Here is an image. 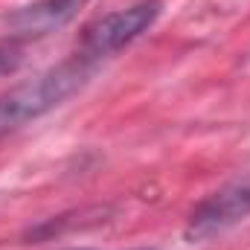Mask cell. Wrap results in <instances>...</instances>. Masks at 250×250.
<instances>
[{
	"instance_id": "obj_4",
	"label": "cell",
	"mask_w": 250,
	"mask_h": 250,
	"mask_svg": "<svg viewBox=\"0 0 250 250\" xmlns=\"http://www.w3.org/2000/svg\"><path fill=\"white\" fill-rule=\"evenodd\" d=\"M84 6L87 0H35L9 15V29L18 38H44L67 26Z\"/></svg>"
},
{
	"instance_id": "obj_5",
	"label": "cell",
	"mask_w": 250,
	"mask_h": 250,
	"mask_svg": "<svg viewBox=\"0 0 250 250\" xmlns=\"http://www.w3.org/2000/svg\"><path fill=\"white\" fill-rule=\"evenodd\" d=\"M21 62H23V53H21L18 44H12V41L0 44V76L15 73V70L21 67Z\"/></svg>"
},
{
	"instance_id": "obj_3",
	"label": "cell",
	"mask_w": 250,
	"mask_h": 250,
	"mask_svg": "<svg viewBox=\"0 0 250 250\" xmlns=\"http://www.w3.org/2000/svg\"><path fill=\"white\" fill-rule=\"evenodd\" d=\"M250 215V178L248 181H233L218 192L207 195L189 215L187 221V242H209L221 233H227L230 227H236L239 221H245Z\"/></svg>"
},
{
	"instance_id": "obj_1",
	"label": "cell",
	"mask_w": 250,
	"mask_h": 250,
	"mask_svg": "<svg viewBox=\"0 0 250 250\" xmlns=\"http://www.w3.org/2000/svg\"><path fill=\"white\" fill-rule=\"evenodd\" d=\"M90 73H93V64L76 56L70 62L0 93V137L59 108L64 99H70L90 79Z\"/></svg>"
},
{
	"instance_id": "obj_2",
	"label": "cell",
	"mask_w": 250,
	"mask_h": 250,
	"mask_svg": "<svg viewBox=\"0 0 250 250\" xmlns=\"http://www.w3.org/2000/svg\"><path fill=\"white\" fill-rule=\"evenodd\" d=\"M163 12V0H134L117 12H108L84 26L79 41V56L96 64L105 56H114L134 44L143 32H148Z\"/></svg>"
}]
</instances>
